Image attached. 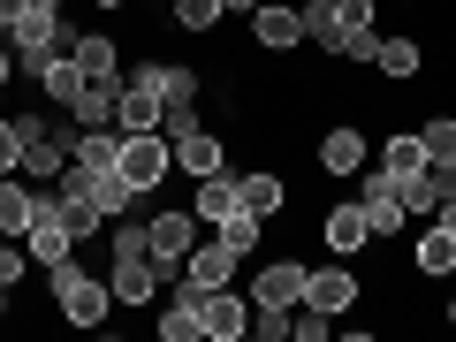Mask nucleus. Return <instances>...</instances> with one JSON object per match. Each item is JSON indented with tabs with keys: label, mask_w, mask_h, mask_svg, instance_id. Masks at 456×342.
<instances>
[{
	"label": "nucleus",
	"mask_w": 456,
	"mask_h": 342,
	"mask_svg": "<svg viewBox=\"0 0 456 342\" xmlns=\"http://www.w3.org/2000/svg\"><path fill=\"white\" fill-rule=\"evenodd\" d=\"M46 281H53V312H61L69 327H99L107 320V305H114V289L99 274H84L77 259H61V266H46Z\"/></svg>",
	"instance_id": "1"
},
{
	"label": "nucleus",
	"mask_w": 456,
	"mask_h": 342,
	"mask_svg": "<svg viewBox=\"0 0 456 342\" xmlns=\"http://www.w3.org/2000/svg\"><path fill=\"white\" fill-rule=\"evenodd\" d=\"M114 167H122V183H130L137 198H152L167 183V167H175V145H167L160 130H122V152H114Z\"/></svg>",
	"instance_id": "2"
},
{
	"label": "nucleus",
	"mask_w": 456,
	"mask_h": 342,
	"mask_svg": "<svg viewBox=\"0 0 456 342\" xmlns=\"http://www.w3.org/2000/svg\"><path fill=\"white\" fill-rule=\"evenodd\" d=\"M53 191H69V198H92L107 221H122V213L137 206V191L122 183V167H92V160H69L61 175H53Z\"/></svg>",
	"instance_id": "3"
},
{
	"label": "nucleus",
	"mask_w": 456,
	"mask_h": 342,
	"mask_svg": "<svg viewBox=\"0 0 456 342\" xmlns=\"http://www.w3.org/2000/svg\"><path fill=\"white\" fill-rule=\"evenodd\" d=\"M175 289L198 305V327H206V342H236V335H251V297H236L228 281H213V289H198V281H175Z\"/></svg>",
	"instance_id": "4"
},
{
	"label": "nucleus",
	"mask_w": 456,
	"mask_h": 342,
	"mask_svg": "<svg viewBox=\"0 0 456 342\" xmlns=\"http://www.w3.org/2000/svg\"><path fill=\"white\" fill-rule=\"evenodd\" d=\"M23 251H31V266H61V259H77V236H69V221H61V198H53V183H38V213H31V228H23Z\"/></svg>",
	"instance_id": "5"
},
{
	"label": "nucleus",
	"mask_w": 456,
	"mask_h": 342,
	"mask_svg": "<svg viewBox=\"0 0 456 342\" xmlns=\"http://www.w3.org/2000/svg\"><path fill=\"white\" fill-rule=\"evenodd\" d=\"M145 236H152V266H160V281H183V259L198 251V213L191 206H183V213H152Z\"/></svg>",
	"instance_id": "6"
},
{
	"label": "nucleus",
	"mask_w": 456,
	"mask_h": 342,
	"mask_svg": "<svg viewBox=\"0 0 456 342\" xmlns=\"http://www.w3.org/2000/svg\"><path fill=\"white\" fill-rule=\"evenodd\" d=\"M16 130H23V160H16V175L53 183V175L69 167V137H61V130H46V114H16Z\"/></svg>",
	"instance_id": "7"
},
{
	"label": "nucleus",
	"mask_w": 456,
	"mask_h": 342,
	"mask_svg": "<svg viewBox=\"0 0 456 342\" xmlns=\"http://www.w3.org/2000/svg\"><path fill=\"white\" fill-rule=\"evenodd\" d=\"M160 114H167V99H160V69H137V77H122V92H114V130H160Z\"/></svg>",
	"instance_id": "8"
},
{
	"label": "nucleus",
	"mask_w": 456,
	"mask_h": 342,
	"mask_svg": "<svg viewBox=\"0 0 456 342\" xmlns=\"http://www.w3.org/2000/svg\"><path fill=\"white\" fill-rule=\"evenodd\" d=\"M358 206H365V221H373V244H388V236H403V221H411V206H403V183H395L388 167L358 183Z\"/></svg>",
	"instance_id": "9"
},
{
	"label": "nucleus",
	"mask_w": 456,
	"mask_h": 342,
	"mask_svg": "<svg viewBox=\"0 0 456 342\" xmlns=\"http://www.w3.org/2000/svg\"><path fill=\"white\" fill-rule=\"evenodd\" d=\"M305 259H266L259 281H251V312H297L305 305Z\"/></svg>",
	"instance_id": "10"
},
{
	"label": "nucleus",
	"mask_w": 456,
	"mask_h": 342,
	"mask_svg": "<svg viewBox=\"0 0 456 342\" xmlns=\"http://www.w3.org/2000/svg\"><path fill=\"white\" fill-rule=\"evenodd\" d=\"M358 297H365V281L350 274V259H342V266H312V274H305V305L327 312V320H342Z\"/></svg>",
	"instance_id": "11"
},
{
	"label": "nucleus",
	"mask_w": 456,
	"mask_h": 342,
	"mask_svg": "<svg viewBox=\"0 0 456 342\" xmlns=\"http://www.w3.org/2000/svg\"><path fill=\"white\" fill-rule=\"evenodd\" d=\"M251 38H259V53L305 46V8H289V0H259V8H251Z\"/></svg>",
	"instance_id": "12"
},
{
	"label": "nucleus",
	"mask_w": 456,
	"mask_h": 342,
	"mask_svg": "<svg viewBox=\"0 0 456 342\" xmlns=\"http://www.w3.org/2000/svg\"><path fill=\"white\" fill-rule=\"evenodd\" d=\"M107 289H114V305L145 312L152 297H160V266H152V259H114L107 266Z\"/></svg>",
	"instance_id": "13"
},
{
	"label": "nucleus",
	"mask_w": 456,
	"mask_h": 342,
	"mask_svg": "<svg viewBox=\"0 0 456 342\" xmlns=\"http://www.w3.org/2000/svg\"><path fill=\"white\" fill-rule=\"evenodd\" d=\"M69 61L84 69V84H122V53H114V38L107 31H84V38H69Z\"/></svg>",
	"instance_id": "14"
},
{
	"label": "nucleus",
	"mask_w": 456,
	"mask_h": 342,
	"mask_svg": "<svg viewBox=\"0 0 456 342\" xmlns=\"http://www.w3.org/2000/svg\"><path fill=\"white\" fill-rule=\"evenodd\" d=\"M320 236H327V251H335V259H358V251L373 244V221H365V206L350 198V206H335V213L320 221Z\"/></svg>",
	"instance_id": "15"
},
{
	"label": "nucleus",
	"mask_w": 456,
	"mask_h": 342,
	"mask_svg": "<svg viewBox=\"0 0 456 342\" xmlns=\"http://www.w3.org/2000/svg\"><path fill=\"white\" fill-rule=\"evenodd\" d=\"M320 167H327V175H358V167H365V130H358V122H335V130L320 137Z\"/></svg>",
	"instance_id": "16"
},
{
	"label": "nucleus",
	"mask_w": 456,
	"mask_h": 342,
	"mask_svg": "<svg viewBox=\"0 0 456 342\" xmlns=\"http://www.w3.org/2000/svg\"><path fill=\"white\" fill-rule=\"evenodd\" d=\"M236 191H244V213H259V221L289 213V183H281L274 167H251V175H236Z\"/></svg>",
	"instance_id": "17"
},
{
	"label": "nucleus",
	"mask_w": 456,
	"mask_h": 342,
	"mask_svg": "<svg viewBox=\"0 0 456 342\" xmlns=\"http://www.w3.org/2000/svg\"><path fill=\"white\" fill-rule=\"evenodd\" d=\"M236 206H244V191H236V175H228V167H221V175H206V183H198V198H191V213H198L206 228H221Z\"/></svg>",
	"instance_id": "18"
},
{
	"label": "nucleus",
	"mask_w": 456,
	"mask_h": 342,
	"mask_svg": "<svg viewBox=\"0 0 456 342\" xmlns=\"http://www.w3.org/2000/svg\"><path fill=\"white\" fill-rule=\"evenodd\" d=\"M175 167L206 183V175H221V167H228V152H221V137H213V130H191V137H175Z\"/></svg>",
	"instance_id": "19"
},
{
	"label": "nucleus",
	"mask_w": 456,
	"mask_h": 342,
	"mask_svg": "<svg viewBox=\"0 0 456 342\" xmlns=\"http://www.w3.org/2000/svg\"><path fill=\"white\" fill-rule=\"evenodd\" d=\"M373 69H380V77H388V84H411V77H419V69H426V46H419V38H380V46H373Z\"/></svg>",
	"instance_id": "20"
},
{
	"label": "nucleus",
	"mask_w": 456,
	"mask_h": 342,
	"mask_svg": "<svg viewBox=\"0 0 456 342\" xmlns=\"http://www.w3.org/2000/svg\"><path fill=\"white\" fill-rule=\"evenodd\" d=\"M31 213H38V183L31 175H0V236H23L31 228Z\"/></svg>",
	"instance_id": "21"
},
{
	"label": "nucleus",
	"mask_w": 456,
	"mask_h": 342,
	"mask_svg": "<svg viewBox=\"0 0 456 342\" xmlns=\"http://www.w3.org/2000/svg\"><path fill=\"white\" fill-rule=\"evenodd\" d=\"M305 38H312L320 53H342V46H350V31H342V8H335V0H305Z\"/></svg>",
	"instance_id": "22"
},
{
	"label": "nucleus",
	"mask_w": 456,
	"mask_h": 342,
	"mask_svg": "<svg viewBox=\"0 0 456 342\" xmlns=\"http://www.w3.org/2000/svg\"><path fill=\"white\" fill-rule=\"evenodd\" d=\"M236 274V251L221 244V236H213V244H198L191 259H183V281H198V289H213V281H228Z\"/></svg>",
	"instance_id": "23"
},
{
	"label": "nucleus",
	"mask_w": 456,
	"mask_h": 342,
	"mask_svg": "<svg viewBox=\"0 0 456 342\" xmlns=\"http://www.w3.org/2000/svg\"><path fill=\"white\" fill-rule=\"evenodd\" d=\"M411 259H419V274H434V281H441V274H456V236L434 221V228L419 236V251H411Z\"/></svg>",
	"instance_id": "24"
},
{
	"label": "nucleus",
	"mask_w": 456,
	"mask_h": 342,
	"mask_svg": "<svg viewBox=\"0 0 456 342\" xmlns=\"http://www.w3.org/2000/svg\"><path fill=\"white\" fill-rule=\"evenodd\" d=\"M380 167H388L395 183H411V175H426V145H419V130H403V137H388V145H380Z\"/></svg>",
	"instance_id": "25"
},
{
	"label": "nucleus",
	"mask_w": 456,
	"mask_h": 342,
	"mask_svg": "<svg viewBox=\"0 0 456 342\" xmlns=\"http://www.w3.org/2000/svg\"><path fill=\"white\" fill-rule=\"evenodd\" d=\"M213 236H221V244L236 251V259H251V251L266 244V221H259V213H244V206H236V213H228L221 228H213Z\"/></svg>",
	"instance_id": "26"
},
{
	"label": "nucleus",
	"mask_w": 456,
	"mask_h": 342,
	"mask_svg": "<svg viewBox=\"0 0 456 342\" xmlns=\"http://www.w3.org/2000/svg\"><path fill=\"white\" fill-rule=\"evenodd\" d=\"M38 92H46L53 107H77V99H84V69H77V61L61 53V61H46V77H38Z\"/></svg>",
	"instance_id": "27"
},
{
	"label": "nucleus",
	"mask_w": 456,
	"mask_h": 342,
	"mask_svg": "<svg viewBox=\"0 0 456 342\" xmlns=\"http://www.w3.org/2000/svg\"><path fill=\"white\" fill-rule=\"evenodd\" d=\"M160 342H206V327H198V305L191 297H167V312H160Z\"/></svg>",
	"instance_id": "28"
},
{
	"label": "nucleus",
	"mask_w": 456,
	"mask_h": 342,
	"mask_svg": "<svg viewBox=\"0 0 456 342\" xmlns=\"http://www.w3.org/2000/svg\"><path fill=\"white\" fill-rule=\"evenodd\" d=\"M53 198H61V221H69V236H77V244H84V236H99V228H107V213H99L92 198H69V191H53Z\"/></svg>",
	"instance_id": "29"
},
{
	"label": "nucleus",
	"mask_w": 456,
	"mask_h": 342,
	"mask_svg": "<svg viewBox=\"0 0 456 342\" xmlns=\"http://www.w3.org/2000/svg\"><path fill=\"white\" fill-rule=\"evenodd\" d=\"M152 69H160V99L167 107H191L198 99V69H183V61H152Z\"/></svg>",
	"instance_id": "30"
},
{
	"label": "nucleus",
	"mask_w": 456,
	"mask_h": 342,
	"mask_svg": "<svg viewBox=\"0 0 456 342\" xmlns=\"http://www.w3.org/2000/svg\"><path fill=\"white\" fill-rule=\"evenodd\" d=\"M167 16H175V31H213V23L228 16V0H175Z\"/></svg>",
	"instance_id": "31"
},
{
	"label": "nucleus",
	"mask_w": 456,
	"mask_h": 342,
	"mask_svg": "<svg viewBox=\"0 0 456 342\" xmlns=\"http://www.w3.org/2000/svg\"><path fill=\"white\" fill-rule=\"evenodd\" d=\"M419 145H426V160H456V122H449V114H434V122L419 130Z\"/></svg>",
	"instance_id": "32"
},
{
	"label": "nucleus",
	"mask_w": 456,
	"mask_h": 342,
	"mask_svg": "<svg viewBox=\"0 0 456 342\" xmlns=\"http://www.w3.org/2000/svg\"><path fill=\"white\" fill-rule=\"evenodd\" d=\"M23 274H31V251H23V236H0V289H16Z\"/></svg>",
	"instance_id": "33"
},
{
	"label": "nucleus",
	"mask_w": 456,
	"mask_h": 342,
	"mask_svg": "<svg viewBox=\"0 0 456 342\" xmlns=\"http://www.w3.org/2000/svg\"><path fill=\"white\" fill-rule=\"evenodd\" d=\"M114 259H152V236H145V221H114Z\"/></svg>",
	"instance_id": "34"
},
{
	"label": "nucleus",
	"mask_w": 456,
	"mask_h": 342,
	"mask_svg": "<svg viewBox=\"0 0 456 342\" xmlns=\"http://www.w3.org/2000/svg\"><path fill=\"white\" fill-rule=\"evenodd\" d=\"M23 160V130H16V114H0V175H16Z\"/></svg>",
	"instance_id": "35"
},
{
	"label": "nucleus",
	"mask_w": 456,
	"mask_h": 342,
	"mask_svg": "<svg viewBox=\"0 0 456 342\" xmlns=\"http://www.w3.org/2000/svg\"><path fill=\"white\" fill-rule=\"evenodd\" d=\"M191 130H206V122H198V107H167V114H160V137H167V145H175V137H191Z\"/></svg>",
	"instance_id": "36"
},
{
	"label": "nucleus",
	"mask_w": 456,
	"mask_h": 342,
	"mask_svg": "<svg viewBox=\"0 0 456 342\" xmlns=\"http://www.w3.org/2000/svg\"><path fill=\"white\" fill-rule=\"evenodd\" d=\"M251 327H259L266 342H289L297 335V312H251Z\"/></svg>",
	"instance_id": "37"
},
{
	"label": "nucleus",
	"mask_w": 456,
	"mask_h": 342,
	"mask_svg": "<svg viewBox=\"0 0 456 342\" xmlns=\"http://www.w3.org/2000/svg\"><path fill=\"white\" fill-rule=\"evenodd\" d=\"M335 327H327V312H312V305H297V342H327Z\"/></svg>",
	"instance_id": "38"
},
{
	"label": "nucleus",
	"mask_w": 456,
	"mask_h": 342,
	"mask_svg": "<svg viewBox=\"0 0 456 342\" xmlns=\"http://www.w3.org/2000/svg\"><path fill=\"white\" fill-rule=\"evenodd\" d=\"M342 8V31H373V0H335Z\"/></svg>",
	"instance_id": "39"
},
{
	"label": "nucleus",
	"mask_w": 456,
	"mask_h": 342,
	"mask_svg": "<svg viewBox=\"0 0 456 342\" xmlns=\"http://www.w3.org/2000/svg\"><path fill=\"white\" fill-rule=\"evenodd\" d=\"M8 84H16V46H0V99H8Z\"/></svg>",
	"instance_id": "40"
},
{
	"label": "nucleus",
	"mask_w": 456,
	"mask_h": 342,
	"mask_svg": "<svg viewBox=\"0 0 456 342\" xmlns=\"http://www.w3.org/2000/svg\"><path fill=\"white\" fill-rule=\"evenodd\" d=\"M434 213H441V228H449V236H456V198H441Z\"/></svg>",
	"instance_id": "41"
},
{
	"label": "nucleus",
	"mask_w": 456,
	"mask_h": 342,
	"mask_svg": "<svg viewBox=\"0 0 456 342\" xmlns=\"http://www.w3.org/2000/svg\"><path fill=\"white\" fill-rule=\"evenodd\" d=\"M23 8H31V0H0V23H16V16H23Z\"/></svg>",
	"instance_id": "42"
},
{
	"label": "nucleus",
	"mask_w": 456,
	"mask_h": 342,
	"mask_svg": "<svg viewBox=\"0 0 456 342\" xmlns=\"http://www.w3.org/2000/svg\"><path fill=\"white\" fill-rule=\"evenodd\" d=\"M228 8H236V16H251V8H259V0H228Z\"/></svg>",
	"instance_id": "43"
},
{
	"label": "nucleus",
	"mask_w": 456,
	"mask_h": 342,
	"mask_svg": "<svg viewBox=\"0 0 456 342\" xmlns=\"http://www.w3.org/2000/svg\"><path fill=\"white\" fill-rule=\"evenodd\" d=\"M92 8H130V0H92Z\"/></svg>",
	"instance_id": "44"
},
{
	"label": "nucleus",
	"mask_w": 456,
	"mask_h": 342,
	"mask_svg": "<svg viewBox=\"0 0 456 342\" xmlns=\"http://www.w3.org/2000/svg\"><path fill=\"white\" fill-rule=\"evenodd\" d=\"M0 320H8V289H0Z\"/></svg>",
	"instance_id": "45"
},
{
	"label": "nucleus",
	"mask_w": 456,
	"mask_h": 342,
	"mask_svg": "<svg viewBox=\"0 0 456 342\" xmlns=\"http://www.w3.org/2000/svg\"><path fill=\"white\" fill-rule=\"evenodd\" d=\"M449 327H456V305H449Z\"/></svg>",
	"instance_id": "46"
}]
</instances>
